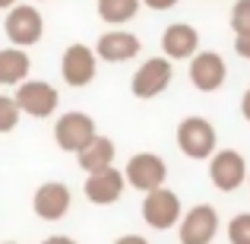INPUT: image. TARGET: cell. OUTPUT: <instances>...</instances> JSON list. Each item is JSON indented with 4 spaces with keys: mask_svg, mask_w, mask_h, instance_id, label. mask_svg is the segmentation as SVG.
I'll use <instances>...</instances> for the list:
<instances>
[{
    "mask_svg": "<svg viewBox=\"0 0 250 244\" xmlns=\"http://www.w3.org/2000/svg\"><path fill=\"white\" fill-rule=\"evenodd\" d=\"M162 51L171 61H190L200 51V32L190 22H171L162 32Z\"/></svg>",
    "mask_w": 250,
    "mask_h": 244,
    "instance_id": "obj_14",
    "label": "cell"
},
{
    "mask_svg": "<svg viewBox=\"0 0 250 244\" xmlns=\"http://www.w3.org/2000/svg\"><path fill=\"white\" fill-rule=\"evenodd\" d=\"M95 136H98L95 121H92L89 114H83V111H67V114H61L57 124H54V143L63 153L76 155L83 146H89Z\"/></svg>",
    "mask_w": 250,
    "mask_h": 244,
    "instance_id": "obj_3",
    "label": "cell"
},
{
    "mask_svg": "<svg viewBox=\"0 0 250 244\" xmlns=\"http://www.w3.org/2000/svg\"><path fill=\"white\" fill-rule=\"evenodd\" d=\"M171 76H174V67H171V57H149V61L140 64V70L130 80V92L136 98H155L171 86Z\"/></svg>",
    "mask_w": 250,
    "mask_h": 244,
    "instance_id": "obj_6",
    "label": "cell"
},
{
    "mask_svg": "<svg viewBox=\"0 0 250 244\" xmlns=\"http://www.w3.org/2000/svg\"><path fill=\"white\" fill-rule=\"evenodd\" d=\"M177 149H181L187 159L196 162H206L212 159V153L219 149V133L215 127L206 121V117H184L177 124Z\"/></svg>",
    "mask_w": 250,
    "mask_h": 244,
    "instance_id": "obj_1",
    "label": "cell"
},
{
    "mask_svg": "<svg viewBox=\"0 0 250 244\" xmlns=\"http://www.w3.org/2000/svg\"><path fill=\"white\" fill-rule=\"evenodd\" d=\"M140 38L133 32H104L102 38L95 42V54L98 61H108V64H124L130 57L140 54Z\"/></svg>",
    "mask_w": 250,
    "mask_h": 244,
    "instance_id": "obj_15",
    "label": "cell"
},
{
    "mask_svg": "<svg viewBox=\"0 0 250 244\" xmlns=\"http://www.w3.org/2000/svg\"><path fill=\"white\" fill-rule=\"evenodd\" d=\"M19 117H22V108H19L16 95H0V133L16 130Z\"/></svg>",
    "mask_w": 250,
    "mask_h": 244,
    "instance_id": "obj_19",
    "label": "cell"
},
{
    "mask_svg": "<svg viewBox=\"0 0 250 244\" xmlns=\"http://www.w3.org/2000/svg\"><path fill=\"white\" fill-rule=\"evenodd\" d=\"M61 73H63V83L76 86V89H83V86H89L95 80L98 73V54L95 48H89V44H70L67 51H63L61 57Z\"/></svg>",
    "mask_w": 250,
    "mask_h": 244,
    "instance_id": "obj_10",
    "label": "cell"
},
{
    "mask_svg": "<svg viewBox=\"0 0 250 244\" xmlns=\"http://www.w3.org/2000/svg\"><path fill=\"white\" fill-rule=\"evenodd\" d=\"M231 29H234V35L250 32V0H238L231 6Z\"/></svg>",
    "mask_w": 250,
    "mask_h": 244,
    "instance_id": "obj_21",
    "label": "cell"
},
{
    "mask_svg": "<svg viewBox=\"0 0 250 244\" xmlns=\"http://www.w3.org/2000/svg\"><path fill=\"white\" fill-rule=\"evenodd\" d=\"M29 54L25 48H0V86H19L22 80H29Z\"/></svg>",
    "mask_w": 250,
    "mask_h": 244,
    "instance_id": "obj_17",
    "label": "cell"
},
{
    "mask_svg": "<svg viewBox=\"0 0 250 244\" xmlns=\"http://www.w3.org/2000/svg\"><path fill=\"white\" fill-rule=\"evenodd\" d=\"M3 32L16 48H32V44H38L42 35H44V19L35 6H10V10H6Z\"/></svg>",
    "mask_w": 250,
    "mask_h": 244,
    "instance_id": "obj_5",
    "label": "cell"
},
{
    "mask_svg": "<svg viewBox=\"0 0 250 244\" xmlns=\"http://www.w3.org/2000/svg\"><path fill=\"white\" fill-rule=\"evenodd\" d=\"M228 241L231 244H250V213H238L228 222Z\"/></svg>",
    "mask_w": 250,
    "mask_h": 244,
    "instance_id": "obj_20",
    "label": "cell"
},
{
    "mask_svg": "<svg viewBox=\"0 0 250 244\" xmlns=\"http://www.w3.org/2000/svg\"><path fill=\"white\" fill-rule=\"evenodd\" d=\"M70 203H73V194H70V187L63 181H44L42 187L35 190V197H32V209H35V216L44 219V222L63 219Z\"/></svg>",
    "mask_w": 250,
    "mask_h": 244,
    "instance_id": "obj_12",
    "label": "cell"
},
{
    "mask_svg": "<svg viewBox=\"0 0 250 244\" xmlns=\"http://www.w3.org/2000/svg\"><path fill=\"white\" fill-rule=\"evenodd\" d=\"M247 162L244 155L238 153V149H215L212 159H209V177H212V184L222 190V194H231V190H238L241 184L247 181Z\"/></svg>",
    "mask_w": 250,
    "mask_h": 244,
    "instance_id": "obj_8",
    "label": "cell"
},
{
    "mask_svg": "<svg viewBox=\"0 0 250 244\" xmlns=\"http://www.w3.org/2000/svg\"><path fill=\"white\" fill-rule=\"evenodd\" d=\"M10 6H16V0H0V10H10Z\"/></svg>",
    "mask_w": 250,
    "mask_h": 244,
    "instance_id": "obj_27",
    "label": "cell"
},
{
    "mask_svg": "<svg viewBox=\"0 0 250 244\" xmlns=\"http://www.w3.org/2000/svg\"><path fill=\"white\" fill-rule=\"evenodd\" d=\"M16 102L22 108V114L35 117V121H44V117H51L57 111L61 95H57L54 86L44 83V80H29V83L22 80L16 86Z\"/></svg>",
    "mask_w": 250,
    "mask_h": 244,
    "instance_id": "obj_7",
    "label": "cell"
},
{
    "mask_svg": "<svg viewBox=\"0 0 250 244\" xmlns=\"http://www.w3.org/2000/svg\"><path fill=\"white\" fill-rule=\"evenodd\" d=\"M143 222L155 232H168L181 222V200H177L174 190H168L165 184L155 190H146V200H143Z\"/></svg>",
    "mask_w": 250,
    "mask_h": 244,
    "instance_id": "obj_2",
    "label": "cell"
},
{
    "mask_svg": "<svg viewBox=\"0 0 250 244\" xmlns=\"http://www.w3.org/2000/svg\"><path fill=\"white\" fill-rule=\"evenodd\" d=\"M181 0H143V6H149V10H171V6H177Z\"/></svg>",
    "mask_w": 250,
    "mask_h": 244,
    "instance_id": "obj_23",
    "label": "cell"
},
{
    "mask_svg": "<svg viewBox=\"0 0 250 244\" xmlns=\"http://www.w3.org/2000/svg\"><path fill=\"white\" fill-rule=\"evenodd\" d=\"M114 159H117L114 140H108V136H102V133H98L89 146H83L80 153H76V162H80V168L85 171V175H89V171H102V168H108V165H114Z\"/></svg>",
    "mask_w": 250,
    "mask_h": 244,
    "instance_id": "obj_16",
    "label": "cell"
},
{
    "mask_svg": "<svg viewBox=\"0 0 250 244\" xmlns=\"http://www.w3.org/2000/svg\"><path fill=\"white\" fill-rule=\"evenodd\" d=\"M247 184H250V175H247Z\"/></svg>",
    "mask_w": 250,
    "mask_h": 244,
    "instance_id": "obj_29",
    "label": "cell"
},
{
    "mask_svg": "<svg viewBox=\"0 0 250 244\" xmlns=\"http://www.w3.org/2000/svg\"><path fill=\"white\" fill-rule=\"evenodd\" d=\"M241 114H244V121L250 124V89L241 95Z\"/></svg>",
    "mask_w": 250,
    "mask_h": 244,
    "instance_id": "obj_25",
    "label": "cell"
},
{
    "mask_svg": "<svg viewBox=\"0 0 250 244\" xmlns=\"http://www.w3.org/2000/svg\"><path fill=\"white\" fill-rule=\"evenodd\" d=\"M225 76H228V67H225V57L222 54H215V51H196L190 57V83L200 92L222 89Z\"/></svg>",
    "mask_w": 250,
    "mask_h": 244,
    "instance_id": "obj_13",
    "label": "cell"
},
{
    "mask_svg": "<svg viewBox=\"0 0 250 244\" xmlns=\"http://www.w3.org/2000/svg\"><path fill=\"white\" fill-rule=\"evenodd\" d=\"M234 51H238V57L250 61V32H241V35H234Z\"/></svg>",
    "mask_w": 250,
    "mask_h": 244,
    "instance_id": "obj_22",
    "label": "cell"
},
{
    "mask_svg": "<svg viewBox=\"0 0 250 244\" xmlns=\"http://www.w3.org/2000/svg\"><path fill=\"white\" fill-rule=\"evenodd\" d=\"M215 235H219V213L209 203H196L177 222V241L181 244H212Z\"/></svg>",
    "mask_w": 250,
    "mask_h": 244,
    "instance_id": "obj_4",
    "label": "cell"
},
{
    "mask_svg": "<svg viewBox=\"0 0 250 244\" xmlns=\"http://www.w3.org/2000/svg\"><path fill=\"white\" fill-rule=\"evenodd\" d=\"M124 175H127V184L136 190H155L165 184L168 177V165L162 159L159 153H136L133 159L127 162V168H124Z\"/></svg>",
    "mask_w": 250,
    "mask_h": 244,
    "instance_id": "obj_9",
    "label": "cell"
},
{
    "mask_svg": "<svg viewBox=\"0 0 250 244\" xmlns=\"http://www.w3.org/2000/svg\"><path fill=\"white\" fill-rule=\"evenodd\" d=\"M124 187H127V175L117 171L114 165H108V168H102V171H89V177H85V184H83L85 200L95 203V206H111V203H117L124 197Z\"/></svg>",
    "mask_w": 250,
    "mask_h": 244,
    "instance_id": "obj_11",
    "label": "cell"
},
{
    "mask_svg": "<svg viewBox=\"0 0 250 244\" xmlns=\"http://www.w3.org/2000/svg\"><path fill=\"white\" fill-rule=\"evenodd\" d=\"M0 244H16V241H0Z\"/></svg>",
    "mask_w": 250,
    "mask_h": 244,
    "instance_id": "obj_28",
    "label": "cell"
},
{
    "mask_svg": "<svg viewBox=\"0 0 250 244\" xmlns=\"http://www.w3.org/2000/svg\"><path fill=\"white\" fill-rule=\"evenodd\" d=\"M140 3L143 0H98V16H102V22L108 25H124L130 22V19L140 13Z\"/></svg>",
    "mask_w": 250,
    "mask_h": 244,
    "instance_id": "obj_18",
    "label": "cell"
},
{
    "mask_svg": "<svg viewBox=\"0 0 250 244\" xmlns=\"http://www.w3.org/2000/svg\"><path fill=\"white\" fill-rule=\"evenodd\" d=\"M114 244H149V241L143 238V235H121Z\"/></svg>",
    "mask_w": 250,
    "mask_h": 244,
    "instance_id": "obj_24",
    "label": "cell"
},
{
    "mask_svg": "<svg viewBox=\"0 0 250 244\" xmlns=\"http://www.w3.org/2000/svg\"><path fill=\"white\" fill-rule=\"evenodd\" d=\"M42 244H76L70 235H51V238H44Z\"/></svg>",
    "mask_w": 250,
    "mask_h": 244,
    "instance_id": "obj_26",
    "label": "cell"
}]
</instances>
